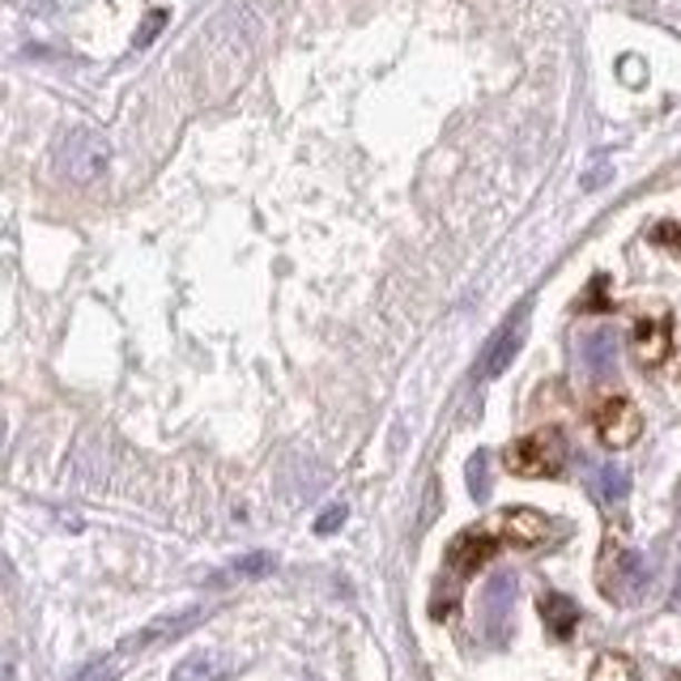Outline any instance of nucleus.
<instances>
[{"instance_id":"9d476101","label":"nucleus","mask_w":681,"mask_h":681,"mask_svg":"<svg viewBox=\"0 0 681 681\" xmlns=\"http://www.w3.org/2000/svg\"><path fill=\"white\" fill-rule=\"evenodd\" d=\"M669 345H673V337H669V328H664L660 319H643V324L634 328V354H639V363L643 366L664 363V358H669Z\"/></svg>"},{"instance_id":"39448f33","label":"nucleus","mask_w":681,"mask_h":681,"mask_svg":"<svg viewBox=\"0 0 681 681\" xmlns=\"http://www.w3.org/2000/svg\"><path fill=\"white\" fill-rule=\"evenodd\" d=\"M524 337H529V303H520V307H515V316H511L507 324L494 333V340H490L486 354H482V366H477V375H482V379H494V375H503L511 358L520 354Z\"/></svg>"},{"instance_id":"a211bd4d","label":"nucleus","mask_w":681,"mask_h":681,"mask_svg":"<svg viewBox=\"0 0 681 681\" xmlns=\"http://www.w3.org/2000/svg\"><path fill=\"white\" fill-rule=\"evenodd\" d=\"M120 678V669H116V660H95V664H86L81 673H73L69 681H116Z\"/></svg>"},{"instance_id":"7ed1b4c3","label":"nucleus","mask_w":681,"mask_h":681,"mask_svg":"<svg viewBox=\"0 0 681 681\" xmlns=\"http://www.w3.org/2000/svg\"><path fill=\"white\" fill-rule=\"evenodd\" d=\"M652 584V566L643 554H634V550H618V554H609L605 559V571H601V588H605L613 601H622V605H634L639 596H643V588Z\"/></svg>"},{"instance_id":"dca6fc26","label":"nucleus","mask_w":681,"mask_h":681,"mask_svg":"<svg viewBox=\"0 0 681 681\" xmlns=\"http://www.w3.org/2000/svg\"><path fill=\"white\" fill-rule=\"evenodd\" d=\"M468 490H473V499L482 503V499H490V490H494V482H490V456L486 452H477L473 461H468Z\"/></svg>"},{"instance_id":"0eeeda50","label":"nucleus","mask_w":681,"mask_h":681,"mask_svg":"<svg viewBox=\"0 0 681 681\" xmlns=\"http://www.w3.org/2000/svg\"><path fill=\"white\" fill-rule=\"evenodd\" d=\"M511 596H515V575H511V571L490 575L486 592H482V626H486L490 643H503V639H507Z\"/></svg>"},{"instance_id":"20e7f679","label":"nucleus","mask_w":681,"mask_h":681,"mask_svg":"<svg viewBox=\"0 0 681 681\" xmlns=\"http://www.w3.org/2000/svg\"><path fill=\"white\" fill-rule=\"evenodd\" d=\"M592 426L605 447H631L639 431H643V414L631 396H605L596 409H592Z\"/></svg>"},{"instance_id":"9b49d317","label":"nucleus","mask_w":681,"mask_h":681,"mask_svg":"<svg viewBox=\"0 0 681 681\" xmlns=\"http://www.w3.org/2000/svg\"><path fill=\"white\" fill-rule=\"evenodd\" d=\"M541 618H545L550 634L566 639V634L575 631V622H580V605H575V601H566L562 592H545V596H541Z\"/></svg>"},{"instance_id":"ddd939ff","label":"nucleus","mask_w":681,"mask_h":681,"mask_svg":"<svg viewBox=\"0 0 681 681\" xmlns=\"http://www.w3.org/2000/svg\"><path fill=\"white\" fill-rule=\"evenodd\" d=\"M592 490H596L601 503H622V499L631 494V473H626L622 464H601V468L592 473Z\"/></svg>"},{"instance_id":"1a4fd4ad","label":"nucleus","mask_w":681,"mask_h":681,"mask_svg":"<svg viewBox=\"0 0 681 681\" xmlns=\"http://www.w3.org/2000/svg\"><path fill=\"white\" fill-rule=\"evenodd\" d=\"M580 358H584V371L592 379H605L618 366V333L613 328H592L580 337Z\"/></svg>"},{"instance_id":"2eb2a0df","label":"nucleus","mask_w":681,"mask_h":681,"mask_svg":"<svg viewBox=\"0 0 681 681\" xmlns=\"http://www.w3.org/2000/svg\"><path fill=\"white\" fill-rule=\"evenodd\" d=\"M588 681H639V673H634V664L626 657L609 652V657H601L592 664V678Z\"/></svg>"},{"instance_id":"6e6552de","label":"nucleus","mask_w":681,"mask_h":681,"mask_svg":"<svg viewBox=\"0 0 681 681\" xmlns=\"http://www.w3.org/2000/svg\"><path fill=\"white\" fill-rule=\"evenodd\" d=\"M494 529H499L503 541L529 550V545H541V541L550 536V520L533 507H511V511H503V515H494Z\"/></svg>"},{"instance_id":"423d86ee","label":"nucleus","mask_w":681,"mask_h":681,"mask_svg":"<svg viewBox=\"0 0 681 681\" xmlns=\"http://www.w3.org/2000/svg\"><path fill=\"white\" fill-rule=\"evenodd\" d=\"M499 541H503V536H499L494 524L461 533L456 541H452V550H447V566H452V575H456V580H468L477 566H486V562L494 559Z\"/></svg>"},{"instance_id":"6ab92c4d","label":"nucleus","mask_w":681,"mask_h":681,"mask_svg":"<svg viewBox=\"0 0 681 681\" xmlns=\"http://www.w3.org/2000/svg\"><path fill=\"white\" fill-rule=\"evenodd\" d=\"M340 524H345V507H328L324 515L316 520V533L319 536H328V533H337Z\"/></svg>"},{"instance_id":"4be33fe9","label":"nucleus","mask_w":681,"mask_h":681,"mask_svg":"<svg viewBox=\"0 0 681 681\" xmlns=\"http://www.w3.org/2000/svg\"><path fill=\"white\" fill-rule=\"evenodd\" d=\"M673 681H681V678H673Z\"/></svg>"},{"instance_id":"f03ea898","label":"nucleus","mask_w":681,"mask_h":681,"mask_svg":"<svg viewBox=\"0 0 681 681\" xmlns=\"http://www.w3.org/2000/svg\"><path fill=\"white\" fill-rule=\"evenodd\" d=\"M107 158H111L107 137H98L90 128H73V132L60 141V149H56V170L69 175L73 184H90L95 175H102Z\"/></svg>"},{"instance_id":"aec40b11","label":"nucleus","mask_w":681,"mask_h":681,"mask_svg":"<svg viewBox=\"0 0 681 681\" xmlns=\"http://www.w3.org/2000/svg\"><path fill=\"white\" fill-rule=\"evenodd\" d=\"M162 22H167V13H149V18H146V30L137 34V48H146L149 39H154V34L162 30Z\"/></svg>"},{"instance_id":"f3484780","label":"nucleus","mask_w":681,"mask_h":681,"mask_svg":"<svg viewBox=\"0 0 681 681\" xmlns=\"http://www.w3.org/2000/svg\"><path fill=\"white\" fill-rule=\"evenodd\" d=\"M268 571H273V554H247V559L235 562L239 580H256V575H268Z\"/></svg>"},{"instance_id":"412c9836","label":"nucleus","mask_w":681,"mask_h":681,"mask_svg":"<svg viewBox=\"0 0 681 681\" xmlns=\"http://www.w3.org/2000/svg\"><path fill=\"white\" fill-rule=\"evenodd\" d=\"M673 605H681V571H678V588H673Z\"/></svg>"},{"instance_id":"f8f14e48","label":"nucleus","mask_w":681,"mask_h":681,"mask_svg":"<svg viewBox=\"0 0 681 681\" xmlns=\"http://www.w3.org/2000/svg\"><path fill=\"white\" fill-rule=\"evenodd\" d=\"M221 673H226L221 657H214V652H193V657H184L170 669V681H221Z\"/></svg>"},{"instance_id":"f257e3e1","label":"nucleus","mask_w":681,"mask_h":681,"mask_svg":"<svg viewBox=\"0 0 681 681\" xmlns=\"http://www.w3.org/2000/svg\"><path fill=\"white\" fill-rule=\"evenodd\" d=\"M566 464V443L559 431H533L507 447V468L520 477H554Z\"/></svg>"},{"instance_id":"4468645a","label":"nucleus","mask_w":681,"mask_h":681,"mask_svg":"<svg viewBox=\"0 0 681 681\" xmlns=\"http://www.w3.org/2000/svg\"><path fill=\"white\" fill-rule=\"evenodd\" d=\"M200 622V609H188V613H179V618H162V622H154L149 631H141L137 639H132V648H146V643H154V639H175L179 631H188V626H196Z\"/></svg>"}]
</instances>
